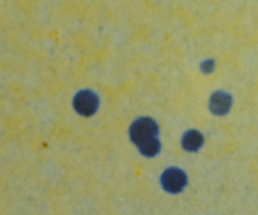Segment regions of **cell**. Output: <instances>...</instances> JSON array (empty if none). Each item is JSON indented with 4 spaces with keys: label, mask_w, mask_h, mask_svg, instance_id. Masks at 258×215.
<instances>
[{
    "label": "cell",
    "mask_w": 258,
    "mask_h": 215,
    "mask_svg": "<svg viewBox=\"0 0 258 215\" xmlns=\"http://www.w3.org/2000/svg\"><path fill=\"white\" fill-rule=\"evenodd\" d=\"M157 124L150 118H141L133 123L129 129L131 139L138 146L141 152L147 157H152L160 151V142L156 138Z\"/></svg>",
    "instance_id": "obj_1"
},
{
    "label": "cell",
    "mask_w": 258,
    "mask_h": 215,
    "mask_svg": "<svg viewBox=\"0 0 258 215\" xmlns=\"http://www.w3.org/2000/svg\"><path fill=\"white\" fill-rule=\"evenodd\" d=\"M74 105H75V109L79 114L84 115V117H90L98 109L99 99L91 91L84 90L75 96Z\"/></svg>",
    "instance_id": "obj_2"
},
{
    "label": "cell",
    "mask_w": 258,
    "mask_h": 215,
    "mask_svg": "<svg viewBox=\"0 0 258 215\" xmlns=\"http://www.w3.org/2000/svg\"><path fill=\"white\" fill-rule=\"evenodd\" d=\"M163 187L170 192H178L186 184V176L182 171L177 169H170L162 175L161 179Z\"/></svg>",
    "instance_id": "obj_3"
},
{
    "label": "cell",
    "mask_w": 258,
    "mask_h": 215,
    "mask_svg": "<svg viewBox=\"0 0 258 215\" xmlns=\"http://www.w3.org/2000/svg\"><path fill=\"white\" fill-rule=\"evenodd\" d=\"M210 110L217 115H223L228 113L232 106V98L225 93H217L210 99Z\"/></svg>",
    "instance_id": "obj_4"
},
{
    "label": "cell",
    "mask_w": 258,
    "mask_h": 215,
    "mask_svg": "<svg viewBox=\"0 0 258 215\" xmlns=\"http://www.w3.org/2000/svg\"><path fill=\"white\" fill-rule=\"evenodd\" d=\"M203 145V134L198 130H190L182 138V146L187 151H197Z\"/></svg>",
    "instance_id": "obj_5"
}]
</instances>
